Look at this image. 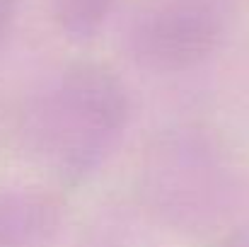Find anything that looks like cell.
I'll list each match as a JSON object with an SVG mask.
<instances>
[{
  "label": "cell",
  "instance_id": "cell-1",
  "mask_svg": "<svg viewBox=\"0 0 249 247\" xmlns=\"http://www.w3.org/2000/svg\"><path fill=\"white\" fill-rule=\"evenodd\" d=\"M131 112V95L119 76L104 66L75 63L29 90L17 133L34 163L66 182H80L124 146Z\"/></svg>",
  "mask_w": 249,
  "mask_h": 247
},
{
  "label": "cell",
  "instance_id": "cell-2",
  "mask_svg": "<svg viewBox=\"0 0 249 247\" xmlns=\"http://www.w3.org/2000/svg\"><path fill=\"white\" fill-rule=\"evenodd\" d=\"M138 199L172 230L206 233L220 218L225 165L215 141L201 126L160 133L138 163Z\"/></svg>",
  "mask_w": 249,
  "mask_h": 247
},
{
  "label": "cell",
  "instance_id": "cell-3",
  "mask_svg": "<svg viewBox=\"0 0 249 247\" xmlns=\"http://www.w3.org/2000/svg\"><path fill=\"white\" fill-rule=\"evenodd\" d=\"M230 0H143L124 27L126 56L153 73L201 66L220 46Z\"/></svg>",
  "mask_w": 249,
  "mask_h": 247
},
{
  "label": "cell",
  "instance_id": "cell-4",
  "mask_svg": "<svg viewBox=\"0 0 249 247\" xmlns=\"http://www.w3.org/2000/svg\"><path fill=\"white\" fill-rule=\"evenodd\" d=\"M63 226V204L39 187L0 189V247H41Z\"/></svg>",
  "mask_w": 249,
  "mask_h": 247
},
{
  "label": "cell",
  "instance_id": "cell-5",
  "mask_svg": "<svg viewBox=\"0 0 249 247\" xmlns=\"http://www.w3.org/2000/svg\"><path fill=\"white\" fill-rule=\"evenodd\" d=\"M58 29L71 39H92L107 24L119 0H46Z\"/></svg>",
  "mask_w": 249,
  "mask_h": 247
},
{
  "label": "cell",
  "instance_id": "cell-6",
  "mask_svg": "<svg viewBox=\"0 0 249 247\" xmlns=\"http://www.w3.org/2000/svg\"><path fill=\"white\" fill-rule=\"evenodd\" d=\"M12 22H15V0H0V46L7 39Z\"/></svg>",
  "mask_w": 249,
  "mask_h": 247
}]
</instances>
